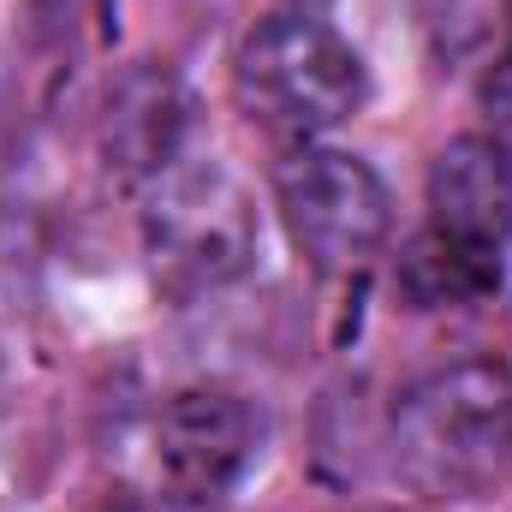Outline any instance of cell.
<instances>
[{
	"label": "cell",
	"mask_w": 512,
	"mask_h": 512,
	"mask_svg": "<svg viewBox=\"0 0 512 512\" xmlns=\"http://www.w3.org/2000/svg\"><path fill=\"white\" fill-rule=\"evenodd\" d=\"M501 274L507 268H495V262H483V256L459 251L453 239H441L435 227H423L405 256H399V298L411 304V310H453V304H477V298H489L495 286H501Z\"/></svg>",
	"instance_id": "obj_8"
},
{
	"label": "cell",
	"mask_w": 512,
	"mask_h": 512,
	"mask_svg": "<svg viewBox=\"0 0 512 512\" xmlns=\"http://www.w3.org/2000/svg\"><path fill=\"white\" fill-rule=\"evenodd\" d=\"M262 447V417L233 387H185L155 417V477L179 507L227 501Z\"/></svg>",
	"instance_id": "obj_5"
},
{
	"label": "cell",
	"mask_w": 512,
	"mask_h": 512,
	"mask_svg": "<svg viewBox=\"0 0 512 512\" xmlns=\"http://www.w3.org/2000/svg\"><path fill=\"white\" fill-rule=\"evenodd\" d=\"M435 66H477L512 36V0H411Z\"/></svg>",
	"instance_id": "obj_9"
},
{
	"label": "cell",
	"mask_w": 512,
	"mask_h": 512,
	"mask_svg": "<svg viewBox=\"0 0 512 512\" xmlns=\"http://www.w3.org/2000/svg\"><path fill=\"white\" fill-rule=\"evenodd\" d=\"M483 114H489V126H495V137H512V36L507 48L489 60V72H483Z\"/></svg>",
	"instance_id": "obj_10"
},
{
	"label": "cell",
	"mask_w": 512,
	"mask_h": 512,
	"mask_svg": "<svg viewBox=\"0 0 512 512\" xmlns=\"http://www.w3.org/2000/svg\"><path fill=\"white\" fill-rule=\"evenodd\" d=\"M256 203L251 191L203 155H179L143 197V251L167 298H203L251 274L256 262Z\"/></svg>",
	"instance_id": "obj_2"
},
{
	"label": "cell",
	"mask_w": 512,
	"mask_h": 512,
	"mask_svg": "<svg viewBox=\"0 0 512 512\" xmlns=\"http://www.w3.org/2000/svg\"><path fill=\"white\" fill-rule=\"evenodd\" d=\"M286 6H292L298 18H322V6H328V0H286Z\"/></svg>",
	"instance_id": "obj_11"
},
{
	"label": "cell",
	"mask_w": 512,
	"mask_h": 512,
	"mask_svg": "<svg viewBox=\"0 0 512 512\" xmlns=\"http://www.w3.org/2000/svg\"><path fill=\"white\" fill-rule=\"evenodd\" d=\"M191 126V102L179 90V78L167 66H131L126 78L108 90V120H102V155L108 173H120L131 185L161 179L179 161V143Z\"/></svg>",
	"instance_id": "obj_7"
},
{
	"label": "cell",
	"mask_w": 512,
	"mask_h": 512,
	"mask_svg": "<svg viewBox=\"0 0 512 512\" xmlns=\"http://www.w3.org/2000/svg\"><path fill=\"white\" fill-rule=\"evenodd\" d=\"M429 227L459 251L507 268L512 251V149L501 137H453L429 161Z\"/></svg>",
	"instance_id": "obj_6"
},
{
	"label": "cell",
	"mask_w": 512,
	"mask_h": 512,
	"mask_svg": "<svg viewBox=\"0 0 512 512\" xmlns=\"http://www.w3.org/2000/svg\"><path fill=\"white\" fill-rule=\"evenodd\" d=\"M96 512H143V507H137V501H126V495H114V501H102Z\"/></svg>",
	"instance_id": "obj_12"
},
{
	"label": "cell",
	"mask_w": 512,
	"mask_h": 512,
	"mask_svg": "<svg viewBox=\"0 0 512 512\" xmlns=\"http://www.w3.org/2000/svg\"><path fill=\"white\" fill-rule=\"evenodd\" d=\"M274 197H280L292 245L322 274L364 268L393 233V197L382 173L346 149H322V143L292 149L274 173Z\"/></svg>",
	"instance_id": "obj_4"
},
{
	"label": "cell",
	"mask_w": 512,
	"mask_h": 512,
	"mask_svg": "<svg viewBox=\"0 0 512 512\" xmlns=\"http://www.w3.org/2000/svg\"><path fill=\"white\" fill-rule=\"evenodd\" d=\"M233 90L256 126L286 131V137H316V131L346 126L364 108L370 72L340 30H328L322 18L286 12L251 30L233 66Z\"/></svg>",
	"instance_id": "obj_3"
},
{
	"label": "cell",
	"mask_w": 512,
	"mask_h": 512,
	"mask_svg": "<svg viewBox=\"0 0 512 512\" xmlns=\"http://www.w3.org/2000/svg\"><path fill=\"white\" fill-rule=\"evenodd\" d=\"M387 453L417 495H483L512 459V370L495 358H459L417 376L393 399Z\"/></svg>",
	"instance_id": "obj_1"
}]
</instances>
